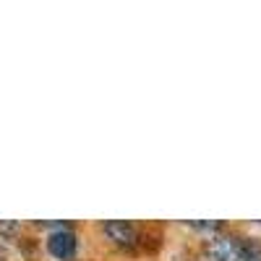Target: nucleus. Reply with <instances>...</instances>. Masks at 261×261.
Masks as SVG:
<instances>
[{
  "label": "nucleus",
  "mask_w": 261,
  "mask_h": 261,
  "mask_svg": "<svg viewBox=\"0 0 261 261\" xmlns=\"http://www.w3.org/2000/svg\"><path fill=\"white\" fill-rule=\"evenodd\" d=\"M76 248H79V241H76V235L68 230V225L60 227V230H55V232L47 238V251H50L55 258H60V261L73 258V256H76Z\"/></svg>",
  "instance_id": "obj_2"
},
{
  "label": "nucleus",
  "mask_w": 261,
  "mask_h": 261,
  "mask_svg": "<svg viewBox=\"0 0 261 261\" xmlns=\"http://www.w3.org/2000/svg\"><path fill=\"white\" fill-rule=\"evenodd\" d=\"M105 235L110 238L113 243L123 246V248H134L139 241V232L136 227L125 222V220H113V222H105Z\"/></svg>",
  "instance_id": "obj_3"
},
{
  "label": "nucleus",
  "mask_w": 261,
  "mask_h": 261,
  "mask_svg": "<svg viewBox=\"0 0 261 261\" xmlns=\"http://www.w3.org/2000/svg\"><path fill=\"white\" fill-rule=\"evenodd\" d=\"M204 253L209 256V261H261V246L238 235L209 238Z\"/></svg>",
  "instance_id": "obj_1"
}]
</instances>
